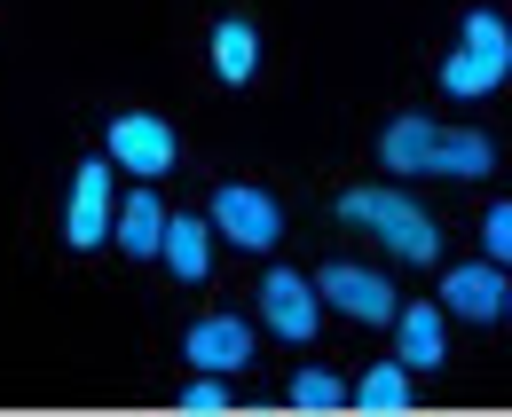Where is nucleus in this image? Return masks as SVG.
Listing matches in <instances>:
<instances>
[{
	"label": "nucleus",
	"mask_w": 512,
	"mask_h": 417,
	"mask_svg": "<svg viewBox=\"0 0 512 417\" xmlns=\"http://www.w3.org/2000/svg\"><path fill=\"white\" fill-rule=\"evenodd\" d=\"M339 213H347L355 229H379L402 260H434V252H442V229H434L410 197H394V189H347V197H339Z\"/></svg>",
	"instance_id": "1"
},
{
	"label": "nucleus",
	"mask_w": 512,
	"mask_h": 417,
	"mask_svg": "<svg viewBox=\"0 0 512 417\" xmlns=\"http://www.w3.org/2000/svg\"><path fill=\"white\" fill-rule=\"evenodd\" d=\"M505 71H512V32H505V16L473 8V16H465V48L442 63V87H449V95H489Z\"/></svg>",
	"instance_id": "2"
},
{
	"label": "nucleus",
	"mask_w": 512,
	"mask_h": 417,
	"mask_svg": "<svg viewBox=\"0 0 512 417\" xmlns=\"http://www.w3.org/2000/svg\"><path fill=\"white\" fill-rule=\"evenodd\" d=\"M111 158H119V166H134L142 181H158L166 166H174V126L150 119V111H127V119H111Z\"/></svg>",
	"instance_id": "3"
},
{
	"label": "nucleus",
	"mask_w": 512,
	"mask_h": 417,
	"mask_svg": "<svg viewBox=\"0 0 512 417\" xmlns=\"http://www.w3.org/2000/svg\"><path fill=\"white\" fill-rule=\"evenodd\" d=\"M213 229L221 237H237L245 252H260V244H276V229H284V213H276V197H260V189H221L213 197Z\"/></svg>",
	"instance_id": "4"
},
{
	"label": "nucleus",
	"mask_w": 512,
	"mask_h": 417,
	"mask_svg": "<svg viewBox=\"0 0 512 417\" xmlns=\"http://www.w3.org/2000/svg\"><path fill=\"white\" fill-rule=\"evenodd\" d=\"M316 292L331 299V307H347L355 323H394V292H386V276H371V268H323L316 276Z\"/></svg>",
	"instance_id": "5"
},
{
	"label": "nucleus",
	"mask_w": 512,
	"mask_h": 417,
	"mask_svg": "<svg viewBox=\"0 0 512 417\" xmlns=\"http://www.w3.org/2000/svg\"><path fill=\"white\" fill-rule=\"evenodd\" d=\"M260 307H268L276 339H292V347H308V339H316V284H300L292 268H276V276L260 284Z\"/></svg>",
	"instance_id": "6"
},
{
	"label": "nucleus",
	"mask_w": 512,
	"mask_h": 417,
	"mask_svg": "<svg viewBox=\"0 0 512 417\" xmlns=\"http://www.w3.org/2000/svg\"><path fill=\"white\" fill-rule=\"evenodd\" d=\"M182 347H190L197 370H213V378H221V370H245V362H253V331H245L237 315H205V323H190V339H182Z\"/></svg>",
	"instance_id": "7"
},
{
	"label": "nucleus",
	"mask_w": 512,
	"mask_h": 417,
	"mask_svg": "<svg viewBox=\"0 0 512 417\" xmlns=\"http://www.w3.org/2000/svg\"><path fill=\"white\" fill-rule=\"evenodd\" d=\"M64 237L87 252V244L111 237V166H79V181H71V221Z\"/></svg>",
	"instance_id": "8"
},
{
	"label": "nucleus",
	"mask_w": 512,
	"mask_h": 417,
	"mask_svg": "<svg viewBox=\"0 0 512 417\" xmlns=\"http://www.w3.org/2000/svg\"><path fill=\"white\" fill-rule=\"evenodd\" d=\"M505 276H497V260H473V268H449V284H442V299L457 307V315H473V323H497L505 315Z\"/></svg>",
	"instance_id": "9"
},
{
	"label": "nucleus",
	"mask_w": 512,
	"mask_h": 417,
	"mask_svg": "<svg viewBox=\"0 0 512 417\" xmlns=\"http://www.w3.org/2000/svg\"><path fill=\"white\" fill-rule=\"evenodd\" d=\"M394 339H402V370H434L442 362V315L434 307H394Z\"/></svg>",
	"instance_id": "10"
},
{
	"label": "nucleus",
	"mask_w": 512,
	"mask_h": 417,
	"mask_svg": "<svg viewBox=\"0 0 512 417\" xmlns=\"http://www.w3.org/2000/svg\"><path fill=\"white\" fill-rule=\"evenodd\" d=\"M497 166V150H489V134H449L434 126V150H426V174H489Z\"/></svg>",
	"instance_id": "11"
},
{
	"label": "nucleus",
	"mask_w": 512,
	"mask_h": 417,
	"mask_svg": "<svg viewBox=\"0 0 512 417\" xmlns=\"http://www.w3.org/2000/svg\"><path fill=\"white\" fill-rule=\"evenodd\" d=\"M158 252H166V268H174L182 284H197V276H205V260H213V244H205V221L174 213V221H166V237H158Z\"/></svg>",
	"instance_id": "12"
},
{
	"label": "nucleus",
	"mask_w": 512,
	"mask_h": 417,
	"mask_svg": "<svg viewBox=\"0 0 512 417\" xmlns=\"http://www.w3.org/2000/svg\"><path fill=\"white\" fill-rule=\"evenodd\" d=\"M111 237L127 244L134 260H150V252H158V237H166V213H158V197H150V189H134L127 205H119V229H111Z\"/></svg>",
	"instance_id": "13"
},
{
	"label": "nucleus",
	"mask_w": 512,
	"mask_h": 417,
	"mask_svg": "<svg viewBox=\"0 0 512 417\" xmlns=\"http://www.w3.org/2000/svg\"><path fill=\"white\" fill-rule=\"evenodd\" d=\"M426 150H434V119H394L379 134V158L394 174H426Z\"/></svg>",
	"instance_id": "14"
},
{
	"label": "nucleus",
	"mask_w": 512,
	"mask_h": 417,
	"mask_svg": "<svg viewBox=\"0 0 512 417\" xmlns=\"http://www.w3.org/2000/svg\"><path fill=\"white\" fill-rule=\"evenodd\" d=\"M253 63H260V40H253V24H245V16H229V24L213 32V71H221L229 87H245V79H253Z\"/></svg>",
	"instance_id": "15"
},
{
	"label": "nucleus",
	"mask_w": 512,
	"mask_h": 417,
	"mask_svg": "<svg viewBox=\"0 0 512 417\" xmlns=\"http://www.w3.org/2000/svg\"><path fill=\"white\" fill-rule=\"evenodd\" d=\"M355 402H363V410H402V402H410V378H402V362H379V370H363Z\"/></svg>",
	"instance_id": "16"
},
{
	"label": "nucleus",
	"mask_w": 512,
	"mask_h": 417,
	"mask_svg": "<svg viewBox=\"0 0 512 417\" xmlns=\"http://www.w3.org/2000/svg\"><path fill=\"white\" fill-rule=\"evenodd\" d=\"M339 402H347V386L331 370H300L292 378V410H339Z\"/></svg>",
	"instance_id": "17"
},
{
	"label": "nucleus",
	"mask_w": 512,
	"mask_h": 417,
	"mask_svg": "<svg viewBox=\"0 0 512 417\" xmlns=\"http://www.w3.org/2000/svg\"><path fill=\"white\" fill-rule=\"evenodd\" d=\"M481 237H489V260H497V268H512V205H489Z\"/></svg>",
	"instance_id": "18"
},
{
	"label": "nucleus",
	"mask_w": 512,
	"mask_h": 417,
	"mask_svg": "<svg viewBox=\"0 0 512 417\" xmlns=\"http://www.w3.org/2000/svg\"><path fill=\"white\" fill-rule=\"evenodd\" d=\"M182 410H197V417L213 410V417H221V410H229V386H221V378H213V370H205V378H197L190 394H182Z\"/></svg>",
	"instance_id": "19"
},
{
	"label": "nucleus",
	"mask_w": 512,
	"mask_h": 417,
	"mask_svg": "<svg viewBox=\"0 0 512 417\" xmlns=\"http://www.w3.org/2000/svg\"><path fill=\"white\" fill-rule=\"evenodd\" d=\"M505 315H512V292H505Z\"/></svg>",
	"instance_id": "20"
}]
</instances>
